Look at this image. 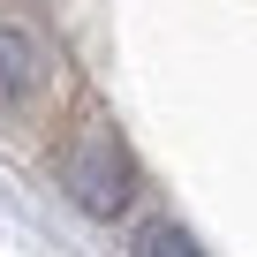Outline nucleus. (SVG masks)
<instances>
[{"instance_id":"f03ea898","label":"nucleus","mask_w":257,"mask_h":257,"mask_svg":"<svg viewBox=\"0 0 257 257\" xmlns=\"http://www.w3.org/2000/svg\"><path fill=\"white\" fill-rule=\"evenodd\" d=\"M46 83V46L23 23H0V106H23Z\"/></svg>"},{"instance_id":"7ed1b4c3","label":"nucleus","mask_w":257,"mask_h":257,"mask_svg":"<svg viewBox=\"0 0 257 257\" xmlns=\"http://www.w3.org/2000/svg\"><path fill=\"white\" fill-rule=\"evenodd\" d=\"M128 257H204V249L189 242V227H174V219H144L137 242H128Z\"/></svg>"},{"instance_id":"f257e3e1","label":"nucleus","mask_w":257,"mask_h":257,"mask_svg":"<svg viewBox=\"0 0 257 257\" xmlns=\"http://www.w3.org/2000/svg\"><path fill=\"white\" fill-rule=\"evenodd\" d=\"M61 189H68V204L83 219H121L128 197H137V159H128L121 137L91 128V137H76L68 159H61Z\"/></svg>"}]
</instances>
